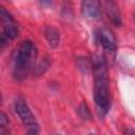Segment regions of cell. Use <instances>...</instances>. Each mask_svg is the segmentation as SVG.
Instances as JSON below:
<instances>
[{
	"label": "cell",
	"mask_w": 135,
	"mask_h": 135,
	"mask_svg": "<svg viewBox=\"0 0 135 135\" xmlns=\"http://www.w3.org/2000/svg\"><path fill=\"white\" fill-rule=\"evenodd\" d=\"M94 74V100L100 117H104L110 110V86L108 64L104 55H96L92 60Z\"/></svg>",
	"instance_id": "cell-1"
},
{
	"label": "cell",
	"mask_w": 135,
	"mask_h": 135,
	"mask_svg": "<svg viewBox=\"0 0 135 135\" xmlns=\"http://www.w3.org/2000/svg\"><path fill=\"white\" fill-rule=\"evenodd\" d=\"M37 47L31 40L22 41L16 49L13 56L12 74L16 80H23L35 66Z\"/></svg>",
	"instance_id": "cell-2"
},
{
	"label": "cell",
	"mask_w": 135,
	"mask_h": 135,
	"mask_svg": "<svg viewBox=\"0 0 135 135\" xmlns=\"http://www.w3.org/2000/svg\"><path fill=\"white\" fill-rule=\"evenodd\" d=\"M0 22H1V35H0V47L3 50L11 40L18 36L19 28L18 24L13 16L4 8H0Z\"/></svg>",
	"instance_id": "cell-3"
},
{
	"label": "cell",
	"mask_w": 135,
	"mask_h": 135,
	"mask_svg": "<svg viewBox=\"0 0 135 135\" xmlns=\"http://www.w3.org/2000/svg\"><path fill=\"white\" fill-rule=\"evenodd\" d=\"M15 111L18 114L20 120L22 121L24 128L26 129V132L28 134H38L39 133V124L35 118V116L33 115L32 111L30 110L28 105L26 104V102L21 99L18 98L15 102Z\"/></svg>",
	"instance_id": "cell-4"
},
{
	"label": "cell",
	"mask_w": 135,
	"mask_h": 135,
	"mask_svg": "<svg viewBox=\"0 0 135 135\" xmlns=\"http://www.w3.org/2000/svg\"><path fill=\"white\" fill-rule=\"evenodd\" d=\"M95 42L102 47L104 54L114 55L116 52V39L113 33L107 27H99L94 34Z\"/></svg>",
	"instance_id": "cell-5"
},
{
	"label": "cell",
	"mask_w": 135,
	"mask_h": 135,
	"mask_svg": "<svg viewBox=\"0 0 135 135\" xmlns=\"http://www.w3.org/2000/svg\"><path fill=\"white\" fill-rule=\"evenodd\" d=\"M81 14L86 19H98L101 14V3L99 0H82Z\"/></svg>",
	"instance_id": "cell-6"
},
{
	"label": "cell",
	"mask_w": 135,
	"mask_h": 135,
	"mask_svg": "<svg viewBox=\"0 0 135 135\" xmlns=\"http://www.w3.org/2000/svg\"><path fill=\"white\" fill-rule=\"evenodd\" d=\"M103 9L109 18V20L115 25V26H120L122 23L121 20V13L119 9L118 4L115 2V0H104L103 3Z\"/></svg>",
	"instance_id": "cell-7"
},
{
	"label": "cell",
	"mask_w": 135,
	"mask_h": 135,
	"mask_svg": "<svg viewBox=\"0 0 135 135\" xmlns=\"http://www.w3.org/2000/svg\"><path fill=\"white\" fill-rule=\"evenodd\" d=\"M43 34H44V37L47 41V43L50 44V46L52 47H57L60 43V33L53 26L51 25H47L44 27L43 30Z\"/></svg>",
	"instance_id": "cell-8"
},
{
	"label": "cell",
	"mask_w": 135,
	"mask_h": 135,
	"mask_svg": "<svg viewBox=\"0 0 135 135\" xmlns=\"http://www.w3.org/2000/svg\"><path fill=\"white\" fill-rule=\"evenodd\" d=\"M50 64H51V61H50V58L49 57H45V58H43L36 66H34V69L33 70H35V74L36 75H40V74H42V73H44L46 70H47V68L50 66Z\"/></svg>",
	"instance_id": "cell-9"
},
{
	"label": "cell",
	"mask_w": 135,
	"mask_h": 135,
	"mask_svg": "<svg viewBox=\"0 0 135 135\" xmlns=\"http://www.w3.org/2000/svg\"><path fill=\"white\" fill-rule=\"evenodd\" d=\"M77 113H78L79 117H80L81 119H83V120H90L91 117H92L91 112H90V110H89V108H88V105H86V103H85L84 101L81 102L80 105L78 107Z\"/></svg>",
	"instance_id": "cell-10"
},
{
	"label": "cell",
	"mask_w": 135,
	"mask_h": 135,
	"mask_svg": "<svg viewBox=\"0 0 135 135\" xmlns=\"http://www.w3.org/2000/svg\"><path fill=\"white\" fill-rule=\"evenodd\" d=\"M8 126H9V122H8L6 115L3 112H1L0 114V134L1 135H5L9 133Z\"/></svg>",
	"instance_id": "cell-11"
},
{
	"label": "cell",
	"mask_w": 135,
	"mask_h": 135,
	"mask_svg": "<svg viewBox=\"0 0 135 135\" xmlns=\"http://www.w3.org/2000/svg\"><path fill=\"white\" fill-rule=\"evenodd\" d=\"M38 2L42 5V6H50L53 2V0H38Z\"/></svg>",
	"instance_id": "cell-12"
},
{
	"label": "cell",
	"mask_w": 135,
	"mask_h": 135,
	"mask_svg": "<svg viewBox=\"0 0 135 135\" xmlns=\"http://www.w3.org/2000/svg\"><path fill=\"white\" fill-rule=\"evenodd\" d=\"M124 133H126V134H129V133L135 134V131H133V130H129V129H128V130H126V131H124Z\"/></svg>",
	"instance_id": "cell-13"
},
{
	"label": "cell",
	"mask_w": 135,
	"mask_h": 135,
	"mask_svg": "<svg viewBox=\"0 0 135 135\" xmlns=\"http://www.w3.org/2000/svg\"><path fill=\"white\" fill-rule=\"evenodd\" d=\"M134 20H135V15H134Z\"/></svg>",
	"instance_id": "cell-14"
}]
</instances>
